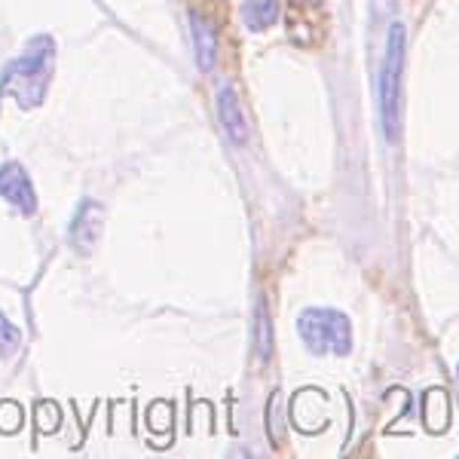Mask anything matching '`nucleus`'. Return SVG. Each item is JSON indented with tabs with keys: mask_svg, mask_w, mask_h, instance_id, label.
Wrapping results in <instances>:
<instances>
[{
	"mask_svg": "<svg viewBox=\"0 0 459 459\" xmlns=\"http://www.w3.org/2000/svg\"><path fill=\"white\" fill-rule=\"evenodd\" d=\"M53 65H56V43L53 37L40 34L34 40H28L25 53L13 58L4 68L0 77V95L16 99L22 108H37L47 95V86L53 80Z\"/></svg>",
	"mask_w": 459,
	"mask_h": 459,
	"instance_id": "f257e3e1",
	"label": "nucleus"
},
{
	"mask_svg": "<svg viewBox=\"0 0 459 459\" xmlns=\"http://www.w3.org/2000/svg\"><path fill=\"white\" fill-rule=\"evenodd\" d=\"M404 65H407V31L402 22H392L386 34V49H383L380 65V83H377V101H380V126L389 144L402 135V83H404Z\"/></svg>",
	"mask_w": 459,
	"mask_h": 459,
	"instance_id": "f03ea898",
	"label": "nucleus"
},
{
	"mask_svg": "<svg viewBox=\"0 0 459 459\" xmlns=\"http://www.w3.org/2000/svg\"><path fill=\"white\" fill-rule=\"evenodd\" d=\"M298 331L316 355H346L352 350V325L337 309H307L298 318Z\"/></svg>",
	"mask_w": 459,
	"mask_h": 459,
	"instance_id": "7ed1b4c3",
	"label": "nucleus"
},
{
	"mask_svg": "<svg viewBox=\"0 0 459 459\" xmlns=\"http://www.w3.org/2000/svg\"><path fill=\"white\" fill-rule=\"evenodd\" d=\"M101 227H105V209H101L95 199H83V203L77 205V212H74V221L68 227V236L74 242V248L77 251H92L95 242H99L101 236Z\"/></svg>",
	"mask_w": 459,
	"mask_h": 459,
	"instance_id": "20e7f679",
	"label": "nucleus"
},
{
	"mask_svg": "<svg viewBox=\"0 0 459 459\" xmlns=\"http://www.w3.org/2000/svg\"><path fill=\"white\" fill-rule=\"evenodd\" d=\"M0 196L6 203H13L22 214H34L37 212V194L34 184L28 178L25 169L19 162H4L0 166Z\"/></svg>",
	"mask_w": 459,
	"mask_h": 459,
	"instance_id": "39448f33",
	"label": "nucleus"
},
{
	"mask_svg": "<svg viewBox=\"0 0 459 459\" xmlns=\"http://www.w3.org/2000/svg\"><path fill=\"white\" fill-rule=\"evenodd\" d=\"M218 120L224 126L227 138L233 144H246L248 142V123L242 117V108H239V99H236L233 86H221L218 89Z\"/></svg>",
	"mask_w": 459,
	"mask_h": 459,
	"instance_id": "423d86ee",
	"label": "nucleus"
},
{
	"mask_svg": "<svg viewBox=\"0 0 459 459\" xmlns=\"http://www.w3.org/2000/svg\"><path fill=\"white\" fill-rule=\"evenodd\" d=\"M190 34H194V53H196L199 71H212L214 58H218V40H214L212 25L194 13V16H190Z\"/></svg>",
	"mask_w": 459,
	"mask_h": 459,
	"instance_id": "0eeeda50",
	"label": "nucleus"
},
{
	"mask_svg": "<svg viewBox=\"0 0 459 459\" xmlns=\"http://www.w3.org/2000/svg\"><path fill=\"white\" fill-rule=\"evenodd\" d=\"M423 423L432 435H441L450 426V398L444 389H429L423 395Z\"/></svg>",
	"mask_w": 459,
	"mask_h": 459,
	"instance_id": "6e6552de",
	"label": "nucleus"
},
{
	"mask_svg": "<svg viewBox=\"0 0 459 459\" xmlns=\"http://www.w3.org/2000/svg\"><path fill=\"white\" fill-rule=\"evenodd\" d=\"M242 19H246L251 31H264V28L276 25L279 0H246L242 4Z\"/></svg>",
	"mask_w": 459,
	"mask_h": 459,
	"instance_id": "1a4fd4ad",
	"label": "nucleus"
},
{
	"mask_svg": "<svg viewBox=\"0 0 459 459\" xmlns=\"http://www.w3.org/2000/svg\"><path fill=\"white\" fill-rule=\"evenodd\" d=\"M255 350H257V359L270 361L273 355V328H270V313H266V303L264 298L257 300V322H255Z\"/></svg>",
	"mask_w": 459,
	"mask_h": 459,
	"instance_id": "9d476101",
	"label": "nucleus"
},
{
	"mask_svg": "<svg viewBox=\"0 0 459 459\" xmlns=\"http://www.w3.org/2000/svg\"><path fill=\"white\" fill-rule=\"evenodd\" d=\"M19 343H22L19 328L4 313H0V355H13L19 350Z\"/></svg>",
	"mask_w": 459,
	"mask_h": 459,
	"instance_id": "9b49d317",
	"label": "nucleus"
},
{
	"mask_svg": "<svg viewBox=\"0 0 459 459\" xmlns=\"http://www.w3.org/2000/svg\"><path fill=\"white\" fill-rule=\"evenodd\" d=\"M456 374H459V368H456Z\"/></svg>",
	"mask_w": 459,
	"mask_h": 459,
	"instance_id": "f8f14e48",
	"label": "nucleus"
}]
</instances>
